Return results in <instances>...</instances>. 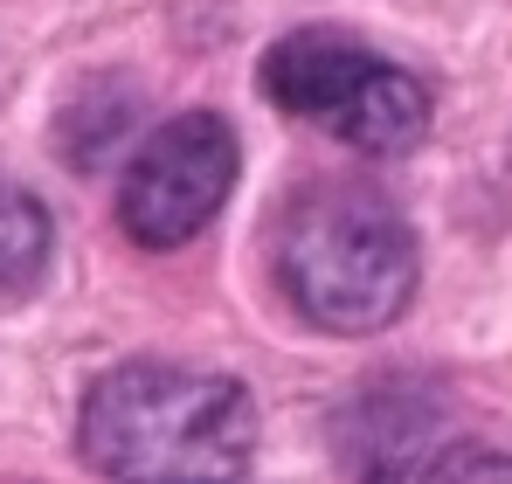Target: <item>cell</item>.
I'll return each mask as SVG.
<instances>
[{"label":"cell","mask_w":512,"mask_h":484,"mask_svg":"<svg viewBox=\"0 0 512 484\" xmlns=\"http://www.w3.org/2000/svg\"><path fill=\"white\" fill-rule=\"evenodd\" d=\"M77 450L97 478L229 484L256 464V402L229 374L125 360L104 381H90Z\"/></svg>","instance_id":"6da1fadb"},{"label":"cell","mask_w":512,"mask_h":484,"mask_svg":"<svg viewBox=\"0 0 512 484\" xmlns=\"http://www.w3.org/2000/svg\"><path fill=\"white\" fill-rule=\"evenodd\" d=\"M277 284L312 332L367 339L409 312L423 249L409 215L374 187H305L277 222Z\"/></svg>","instance_id":"7a4b0ae2"},{"label":"cell","mask_w":512,"mask_h":484,"mask_svg":"<svg viewBox=\"0 0 512 484\" xmlns=\"http://www.w3.org/2000/svg\"><path fill=\"white\" fill-rule=\"evenodd\" d=\"M263 97L353 153H409L429 132V90L346 28H291L256 63Z\"/></svg>","instance_id":"3957f363"},{"label":"cell","mask_w":512,"mask_h":484,"mask_svg":"<svg viewBox=\"0 0 512 484\" xmlns=\"http://www.w3.org/2000/svg\"><path fill=\"white\" fill-rule=\"evenodd\" d=\"M236 173H243L236 125L222 111H180L132 146L118 173V229L139 249H180L222 215Z\"/></svg>","instance_id":"277c9868"},{"label":"cell","mask_w":512,"mask_h":484,"mask_svg":"<svg viewBox=\"0 0 512 484\" xmlns=\"http://www.w3.org/2000/svg\"><path fill=\"white\" fill-rule=\"evenodd\" d=\"M429 436H436V408L409 388H381V395H360L333 422V450L360 478H416Z\"/></svg>","instance_id":"5b68a950"},{"label":"cell","mask_w":512,"mask_h":484,"mask_svg":"<svg viewBox=\"0 0 512 484\" xmlns=\"http://www.w3.org/2000/svg\"><path fill=\"white\" fill-rule=\"evenodd\" d=\"M49 249H56V229H49V208L0 180V298H28L49 270Z\"/></svg>","instance_id":"8992f818"},{"label":"cell","mask_w":512,"mask_h":484,"mask_svg":"<svg viewBox=\"0 0 512 484\" xmlns=\"http://www.w3.org/2000/svg\"><path fill=\"white\" fill-rule=\"evenodd\" d=\"M132 118H139V90H132V83H84L56 132H63V146H70L77 166H97L125 132H132Z\"/></svg>","instance_id":"52a82bcc"},{"label":"cell","mask_w":512,"mask_h":484,"mask_svg":"<svg viewBox=\"0 0 512 484\" xmlns=\"http://www.w3.org/2000/svg\"><path fill=\"white\" fill-rule=\"evenodd\" d=\"M416 478H506L512 484V457L492 443H429Z\"/></svg>","instance_id":"ba28073f"}]
</instances>
